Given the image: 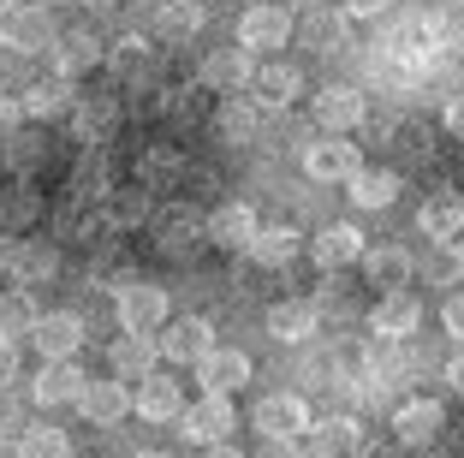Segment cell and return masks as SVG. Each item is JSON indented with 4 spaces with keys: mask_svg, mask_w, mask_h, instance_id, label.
Masks as SVG:
<instances>
[{
    "mask_svg": "<svg viewBox=\"0 0 464 458\" xmlns=\"http://www.w3.org/2000/svg\"><path fill=\"white\" fill-rule=\"evenodd\" d=\"M113 310H120V334H155V327L173 322L167 286H155V280H125L113 292Z\"/></svg>",
    "mask_w": 464,
    "mask_h": 458,
    "instance_id": "6da1fadb",
    "label": "cell"
},
{
    "mask_svg": "<svg viewBox=\"0 0 464 458\" xmlns=\"http://www.w3.org/2000/svg\"><path fill=\"white\" fill-rule=\"evenodd\" d=\"M292 36H298V18H292L286 6H274V0H262V6H250V13L238 18V48H245V54H274V48H286Z\"/></svg>",
    "mask_w": 464,
    "mask_h": 458,
    "instance_id": "7a4b0ae2",
    "label": "cell"
},
{
    "mask_svg": "<svg viewBox=\"0 0 464 458\" xmlns=\"http://www.w3.org/2000/svg\"><path fill=\"white\" fill-rule=\"evenodd\" d=\"M155 351H161L167 364H203L208 351H215V322L208 316H173V322L155 334Z\"/></svg>",
    "mask_w": 464,
    "mask_h": 458,
    "instance_id": "3957f363",
    "label": "cell"
},
{
    "mask_svg": "<svg viewBox=\"0 0 464 458\" xmlns=\"http://www.w3.org/2000/svg\"><path fill=\"white\" fill-rule=\"evenodd\" d=\"M250 429H256L262 441H298V434L310 429V404H304L298 393H268V399H256V411H250Z\"/></svg>",
    "mask_w": 464,
    "mask_h": 458,
    "instance_id": "277c9868",
    "label": "cell"
},
{
    "mask_svg": "<svg viewBox=\"0 0 464 458\" xmlns=\"http://www.w3.org/2000/svg\"><path fill=\"white\" fill-rule=\"evenodd\" d=\"M232 429H238V411H232V399H197L185 404V417H179V434L197 446H232Z\"/></svg>",
    "mask_w": 464,
    "mask_h": 458,
    "instance_id": "5b68a950",
    "label": "cell"
},
{
    "mask_svg": "<svg viewBox=\"0 0 464 458\" xmlns=\"http://www.w3.org/2000/svg\"><path fill=\"white\" fill-rule=\"evenodd\" d=\"M440 429H447V404H440V399H405L393 411V434H399V446H405V453L435 446Z\"/></svg>",
    "mask_w": 464,
    "mask_h": 458,
    "instance_id": "8992f818",
    "label": "cell"
},
{
    "mask_svg": "<svg viewBox=\"0 0 464 458\" xmlns=\"http://www.w3.org/2000/svg\"><path fill=\"white\" fill-rule=\"evenodd\" d=\"M304 173L322 179V185H352V179L363 173V155H357V143H345V137H322V143L304 149Z\"/></svg>",
    "mask_w": 464,
    "mask_h": 458,
    "instance_id": "52a82bcc",
    "label": "cell"
},
{
    "mask_svg": "<svg viewBox=\"0 0 464 458\" xmlns=\"http://www.w3.org/2000/svg\"><path fill=\"white\" fill-rule=\"evenodd\" d=\"M83 316H72V310H48L36 322V334H30V346L42 351V364H72L78 357V346H83Z\"/></svg>",
    "mask_w": 464,
    "mask_h": 458,
    "instance_id": "ba28073f",
    "label": "cell"
},
{
    "mask_svg": "<svg viewBox=\"0 0 464 458\" xmlns=\"http://www.w3.org/2000/svg\"><path fill=\"white\" fill-rule=\"evenodd\" d=\"M315 125H322L328 137L369 125V102H363V90H352V83H328V90H315Z\"/></svg>",
    "mask_w": 464,
    "mask_h": 458,
    "instance_id": "9c48e42d",
    "label": "cell"
},
{
    "mask_svg": "<svg viewBox=\"0 0 464 458\" xmlns=\"http://www.w3.org/2000/svg\"><path fill=\"white\" fill-rule=\"evenodd\" d=\"M363 232L352 227V220H328V227L310 239V257H315V268L322 274H340V268H352V262H363Z\"/></svg>",
    "mask_w": 464,
    "mask_h": 458,
    "instance_id": "30bf717a",
    "label": "cell"
},
{
    "mask_svg": "<svg viewBox=\"0 0 464 458\" xmlns=\"http://www.w3.org/2000/svg\"><path fill=\"white\" fill-rule=\"evenodd\" d=\"M78 417L90 423V429H113V423H125V417H131V387H125V381H83Z\"/></svg>",
    "mask_w": 464,
    "mask_h": 458,
    "instance_id": "8fae6325",
    "label": "cell"
},
{
    "mask_svg": "<svg viewBox=\"0 0 464 458\" xmlns=\"http://www.w3.org/2000/svg\"><path fill=\"white\" fill-rule=\"evenodd\" d=\"M197 381H203L208 399H232V393L250 381V357H245V351H232V346H215L203 364H197Z\"/></svg>",
    "mask_w": 464,
    "mask_h": 458,
    "instance_id": "7c38bea8",
    "label": "cell"
},
{
    "mask_svg": "<svg viewBox=\"0 0 464 458\" xmlns=\"http://www.w3.org/2000/svg\"><path fill=\"white\" fill-rule=\"evenodd\" d=\"M417 327H423V304L411 292H387V297L369 304V334L375 339H405V334H417Z\"/></svg>",
    "mask_w": 464,
    "mask_h": 458,
    "instance_id": "4fadbf2b",
    "label": "cell"
},
{
    "mask_svg": "<svg viewBox=\"0 0 464 458\" xmlns=\"http://www.w3.org/2000/svg\"><path fill=\"white\" fill-rule=\"evenodd\" d=\"M250 90H256V108H292L304 95V72L286 66V60H256V78H250Z\"/></svg>",
    "mask_w": 464,
    "mask_h": 458,
    "instance_id": "5bb4252c",
    "label": "cell"
},
{
    "mask_svg": "<svg viewBox=\"0 0 464 458\" xmlns=\"http://www.w3.org/2000/svg\"><path fill=\"white\" fill-rule=\"evenodd\" d=\"M262 327H268V339H280V346H304V339L322 327V316H315L310 297H280V304H268Z\"/></svg>",
    "mask_w": 464,
    "mask_h": 458,
    "instance_id": "9a60e30c",
    "label": "cell"
},
{
    "mask_svg": "<svg viewBox=\"0 0 464 458\" xmlns=\"http://www.w3.org/2000/svg\"><path fill=\"white\" fill-rule=\"evenodd\" d=\"M411 274H417V257H411L405 244H375V250H363V280L382 286V297L387 292H405Z\"/></svg>",
    "mask_w": 464,
    "mask_h": 458,
    "instance_id": "2e32d148",
    "label": "cell"
},
{
    "mask_svg": "<svg viewBox=\"0 0 464 458\" xmlns=\"http://www.w3.org/2000/svg\"><path fill=\"white\" fill-rule=\"evenodd\" d=\"M250 78H256V54H245V48H215V54L203 60V90H220V95H238L250 90Z\"/></svg>",
    "mask_w": 464,
    "mask_h": 458,
    "instance_id": "e0dca14e",
    "label": "cell"
},
{
    "mask_svg": "<svg viewBox=\"0 0 464 458\" xmlns=\"http://www.w3.org/2000/svg\"><path fill=\"white\" fill-rule=\"evenodd\" d=\"M72 132H78V143H90V149L113 143V132H120V102H113V95H78Z\"/></svg>",
    "mask_w": 464,
    "mask_h": 458,
    "instance_id": "ac0fdd59",
    "label": "cell"
},
{
    "mask_svg": "<svg viewBox=\"0 0 464 458\" xmlns=\"http://www.w3.org/2000/svg\"><path fill=\"white\" fill-rule=\"evenodd\" d=\"M256 209H245V202H220L215 215L203 220V232H208V244L215 250H250V239H256Z\"/></svg>",
    "mask_w": 464,
    "mask_h": 458,
    "instance_id": "d6986e66",
    "label": "cell"
},
{
    "mask_svg": "<svg viewBox=\"0 0 464 458\" xmlns=\"http://www.w3.org/2000/svg\"><path fill=\"white\" fill-rule=\"evenodd\" d=\"M417 232L435 244H459L464 232V190H435V197L417 209Z\"/></svg>",
    "mask_w": 464,
    "mask_h": 458,
    "instance_id": "ffe728a7",
    "label": "cell"
},
{
    "mask_svg": "<svg viewBox=\"0 0 464 458\" xmlns=\"http://www.w3.org/2000/svg\"><path fill=\"white\" fill-rule=\"evenodd\" d=\"M131 411H137V417H150V423H179V417H185V387H179L173 375H150V381H137Z\"/></svg>",
    "mask_w": 464,
    "mask_h": 458,
    "instance_id": "44dd1931",
    "label": "cell"
},
{
    "mask_svg": "<svg viewBox=\"0 0 464 458\" xmlns=\"http://www.w3.org/2000/svg\"><path fill=\"white\" fill-rule=\"evenodd\" d=\"M102 60H108V48H102L96 30H66V36H54V78H78V72H96Z\"/></svg>",
    "mask_w": 464,
    "mask_h": 458,
    "instance_id": "7402d4cb",
    "label": "cell"
},
{
    "mask_svg": "<svg viewBox=\"0 0 464 458\" xmlns=\"http://www.w3.org/2000/svg\"><path fill=\"white\" fill-rule=\"evenodd\" d=\"M155 334H120L108 346V369H113V381H150L155 375Z\"/></svg>",
    "mask_w": 464,
    "mask_h": 458,
    "instance_id": "603a6c76",
    "label": "cell"
},
{
    "mask_svg": "<svg viewBox=\"0 0 464 458\" xmlns=\"http://www.w3.org/2000/svg\"><path fill=\"white\" fill-rule=\"evenodd\" d=\"M197 244H208V232H203V220L191 215V209H167L161 220H155V250H161V257H191Z\"/></svg>",
    "mask_w": 464,
    "mask_h": 458,
    "instance_id": "cb8c5ba5",
    "label": "cell"
},
{
    "mask_svg": "<svg viewBox=\"0 0 464 458\" xmlns=\"http://www.w3.org/2000/svg\"><path fill=\"white\" fill-rule=\"evenodd\" d=\"M310 434H315V458H357L363 453V423L345 417V411L310 423Z\"/></svg>",
    "mask_w": 464,
    "mask_h": 458,
    "instance_id": "d4e9b609",
    "label": "cell"
},
{
    "mask_svg": "<svg viewBox=\"0 0 464 458\" xmlns=\"http://www.w3.org/2000/svg\"><path fill=\"white\" fill-rule=\"evenodd\" d=\"M83 381H90V375H83L78 364H42L36 381H30V399H36V404H78Z\"/></svg>",
    "mask_w": 464,
    "mask_h": 458,
    "instance_id": "484cf974",
    "label": "cell"
},
{
    "mask_svg": "<svg viewBox=\"0 0 464 458\" xmlns=\"http://www.w3.org/2000/svg\"><path fill=\"white\" fill-rule=\"evenodd\" d=\"M185 155H179L173 143H155V149H143V161H137V185L143 190H173V185H185Z\"/></svg>",
    "mask_w": 464,
    "mask_h": 458,
    "instance_id": "4316f807",
    "label": "cell"
},
{
    "mask_svg": "<svg viewBox=\"0 0 464 458\" xmlns=\"http://www.w3.org/2000/svg\"><path fill=\"white\" fill-rule=\"evenodd\" d=\"M215 132L227 137V143H256V137H262V108H256V102H245V95H220Z\"/></svg>",
    "mask_w": 464,
    "mask_h": 458,
    "instance_id": "83f0119b",
    "label": "cell"
},
{
    "mask_svg": "<svg viewBox=\"0 0 464 458\" xmlns=\"http://www.w3.org/2000/svg\"><path fill=\"white\" fill-rule=\"evenodd\" d=\"M298 250H304V232L298 227H256V239H250L245 257L256 262V268H286Z\"/></svg>",
    "mask_w": 464,
    "mask_h": 458,
    "instance_id": "f1b7e54d",
    "label": "cell"
},
{
    "mask_svg": "<svg viewBox=\"0 0 464 458\" xmlns=\"http://www.w3.org/2000/svg\"><path fill=\"white\" fill-rule=\"evenodd\" d=\"M18 108H24V120H60V113L78 108V95H72L66 78H42V83H30V90L18 95Z\"/></svg>",
    "mask_w": 464,
    "mask_h": 458,
    "instance_id": "f546056e",
    "label": "cell"
},
{
    "mask_svg": "<svg viewBox=\"0 0 464 458\" xmlns=\"http://www.w3.org/2000/svg\"><path fill=\"white\" fill-rule=\"evenodd\" d=\"M298 36L310 42L315 54H340V48H345V36H352V18H345V13H334V6H315V13H304Z\"/></svg>",
    "mask_w": 464,
    "mask_h": 458,
    "instance_id": "4dcf8cb0",
    "label": "cell"
},
{
    "mask_svg": "<svg viewBox=\"0 0 464 458\" xmlns=\"http://www.w3.org/2000/svg\"><path fill=\"white\" fill-rule=\"evenodd\" d=\"M203 30V0H161L155 6V42H191Z\"/></svg>",
    "mask_w": 464,
    "mask_h": 458,
    "instance_id": "1f68e13d",
    "label": "cell"
},
{
    "mask_svg": "<svg viewBox=\"0 0 464 458\" xmlns=\"http://www.w3.org/2000/svg\"><path fill=\"white\" fill-rule=\"evenodd\" d=\"M399 190H405V179H399L393 167H363V173L352 179V202L357 209H393Z\"/></svg>",
    "mask_w": 464,
    "mask_h": 458,
    "instance_id": "d6a6232c",
    "label": "cell"
},
{
    "mask_svg": "<svg viewBox=\"0 0 464 458\" xmlns=\"http://www.w3.org/2000/svg\"><path fill=\"white\" fill-rule=\"evenodd\" d=\"M108 66H113V78H150L155 72V36H120L108 48Z\"/></svg>",
    "mask_w": 464,
    "mask_h": 458,
    "instance_id": "836d02e7",
    "label": "cell"
},
{
    "mask_svg": "<svg viewBox=\"0 0 464 458\" xmlns=\"http://www.w3.org/2000/svg\"><path fill=\"white\" fill-rule=\"evenodd\" d=\"M36 297L30 292H0V339H6V346H18V339H30L36 334Z\"/></svg>",
    "mask_w": 464,
    "mask_h": 458,
    "instance_id": "e575fe53",
    "label": "cell"
},
{
    "mask_svg": "<svg viewBox=\"0 0 464 458\" xmlns=\"http://www.w3.org/2000/svg\"><path fill=\"white\" fill-rule=\"evenodd\" d=\"M54 274H60V250L54 244H24V250H18V268H13L18 292H24V286H48Z\"/></svg>",
    "mask_w": 464,
    "mask_h": 458,
    "instance_id": "d590c367",
    "label": "cell"
},
{
    "mask_svg": "<svg viewBox=\"0 0 464 458\" xmlns=\"http://www.w3.org/2000/svg\"><path fill=\"white\" fill-rule=\"evenodd\" d=\"M18 458H72V441L54 423H30V429H18Z\"/></svg>",
    "mask_w": 464,
    "mask_h": 458,
    "instance_id": "8d00e7d4",
    "label": "cell"
},
{
    "mask_svg": "<svg viewBox=\"0 0 464 458\" xmlns=\"http://www.w3.org/2000/svg\"><path fill=\"white\" fill-rule=\"evenodd\" d=\"M36 215H42V197L30 185H13L6 197H0V232H24Z\"/></svg>",
    "mask_w": 464,
    "mask_h": 458,
    "instance_id": "74e56055",
    "label": "cell"
},
{
    "mask_svg": "<svg viewBox=\"0 0 464 458\" xmlns=\"http://www.w3.org/2000/svg\"><path fill=\"white\" fill-rule=\"evenodd\" d=\"M423 280L429 286H459L464 280V244H435L423 257Z\"/></svg>",
    "mask_w": 464,
    "mask_h": 458,
    "instance_id": "f35d334b",
    "label": "cell"
},
{
    "mask_svg": "<svg viewBox=\"0 0 464 458\" xmlns=\"http://www.w3.org/2000/svg\"><path fill=\"white\" fill-rule=\"evenodd\" d=\"M48 36H54V30H48V6H24V13L13 18V30H6L13 48H42Z\"/></svg>",
    "mask_w": 464,
    "mask_h": 458,
    "instance_id": "ab89813d",
    "label": "cell"
},
{
    "mask_svg": "<svg viewBox=\"0 0 464 458\" xmlns=\"http://www.w3.org/2000/svg\"><path fill=\"white\" fill-rule=\"evenodd\" d=\"M102 209H108V220L125 232V227H137V220L150 215V197H143V185H137V190H108V202H102Z\"/></svg>",
    "mask_w": 464,
    "mask_h": 458,
    "instance_id": "60d3db41",
    "label": "cell"
},
{
    "mask_svg": "<svg viewBox=\"0 0 464 458\" xmlns=\"http://www.w3.org/2000/svg\"><path fill=\"white\" fill-rule=\"evenodd\" d=\"M42 155H48V149H42V137H13V143H6V167H13L18 179H24V173H36V167H42Z\"/></svg>",
    "mask_w": 464,
    "mask_h": 458,
    "instance_id": "b9f144b4",
    "label": "cell"
},
{
    "mask_svg": "<svg viewBox=\"0 0 464 458\" xmlns=\"http://www.w3.org/2000/svg\"><path fill=\"white\" fill-rule=\"evenodd\" d=\"M173 120H197L203 113V83H185V90H167V102H161Z\"/></svg>",
    "mask_w": 464,
    "mask_h": 458,
    "instance_id": "7bdbcfd3",
    "label": "cell"
},
{
    "mask_svg": "<svg viewBox=\"0 0 464 458\" xmlns=\"http://www.w3.org/2000/svg\"><path fill=\"white\" fill-rule=\"evenodd\" d=\"M18 125H24V108H18V95H0V143H13Z\"/></svg>",
    "mask_w": 464,
    "mask_h": 458,
    "instance_id": "ee69618b",
    "label": "cell"
},
{
    "mask_svg": "<svg viewBox=\"0 0 464 458\" xmlns=\"http://www.w3.org/2000/svg\"><path fill=\"white\" fill-rule=\"evenodd\" d=\"M393 6H399V0H345L340 13H345V18H352V24H357V18H387V13H393Z\"/></svg>",
    "mask_w": 464,
    "mask_h": 458,
    "instance_id": "f6af8a7d",
    "label": "cell"
},
{
    "mask_svg": "<svg viewBox=\"0 0 464 458\" xmlns=\"http://www.w3.org/2000/svg\"><path fill=\"white\" fill-rule=\"evenodd\" d=\"M440 322H447V334L464 346V292H452V297H447V310H440Z\"/></svg>",
    "mask_w": 464,
    "mask_h": 458,
    "instance_id": "bcb514c9",
    "label": "cell"
},
{
    "mask_svg": "<svg viewBox=\"0 0 464 458\" xmlns=\"http://www.w3.org/2000/svg\"><path fill=\"white\" fill-rule=\"evenodd\" d=\"M18 381V346H6V339H0V393L13 387Z\"/></svg>",
    "mask_w": 464,
    "mask_h": 458,
    "instance_id": "7dc6e473",
    "label": "cell"
},
{
    "mask_svg": "<svg viewBox=\"0 0 464 458\" xmlns=\"http://www.w3.org/2000/svg\"><path fill=\"white\" fill-rule=\"evenodd\" d=\"M18 250H24V239L0 232V274H13V268H18Z\"/></svg>",
    "mask_w": 464,
    "mask_h": 458,
    "instance_id": "c3c4849f",
    "label": "cell"
},
{
    "mask_svg": "<svg viewBox=\"0 0 464 458\" xmlns=\"http://www.w3.org/2000/svg\"><path fill=\"white\" fill-rule=\"evenodd\" d=\"M440 120H447V132L464 143V95H447V113H440Z\"/></svg>",
    "mask_w": 464,
    "mask_h": 458,
    "instance_id": "681fc988",
    "label": "cell"
},
{
    "mask_svg": "<svg viewBox=\"0 0 464 458\" xmlns=\"http://www.w3.org/2000/svg\"><path fill=\"white\" fill-rule=\"evenodd\" d=\"M256 458H310V453H304L298 441H262V453H256Z\"/></svg>",
    "mask_w": 464,
    "mask_h": 458,
    "instance_id": "f907efd6",
    "label": "cell"
},
{
    "mask_svg": "<svg viewBox=\"0 0 464 458\" xmlns=\"http://www.w3.org/2000/svg\"><path fill=\"white\" fill-rule=\"evenodd\" d=\"M447 387H452V393H459V399H464V351H459V357H452V364H447Z\"/></svg>",
    "mask_w": 464,
    "mask_h": 458,
    "instance_id": "816d5d0a",
    "label": "cell"
},
{
    "mask_svg": "<svg viewBox=\"0 0 464 458\" xmlns=\"http://www.w3.org/2000/svg\"><path fill=\"white\" fill-rule=\"evenodd\" d=\"M203 458H245V453H238V446H208Z\"/></svg>",
    "mask_w": 464,
    "mask_h": 458,
    "instance_id": "f5cc1de1",
    "label": "cell"
},
{
    "mask_svg": "<svg viewBox=\"0 0 464 458\" xmlns=\"http://www.w3.org/2000/svg\"><path fill=\"white\" fill-rule=\"evenodd\" d=\"M292 6H304V13H315V6H328V0H292Z\"/></svg>",
    "mask_w": 464,
    "mask_h": 458,
    "instance_id": "db71d44e",
    "label": "cell"
},
{
    "mask_svg": "<svg viewBox=\"0 0 464 458\" xmlns=\"http://www.w3.org/2000/svg\"><path fill=\"white\" fill-rule=\"evenodd\" d=\"M18 6H24V0H0V18H6V13H18Z\"/></svg>",
    "mask_w": 464,
    "mask_h": 458,
    "instance_id": "11a10c76",
    "label": "cell"
},
{
    "mask_svg": "<svg viewBox=\"0 0 464 458\" xmlns=\"http://www.w3.org/2000/svg\"><path fill=\"white\" fill-rule=\"evenodd\" d=\"M417 458H447V453H435V446H423V453H417Z\"/></svg>",
    "mask_w": 464,
    "mask_h": 458,
    "instance_id": "9f6ffc18",
    "label": "cell"
},
{
    "mask_svg": "<svg viewBox=\"0 0 464 458\" xmlns=\"http://www.w3.org/2000/svg\"><path fill=\"white\" fill-rule=\"evenodd\" d=\"M131 458H167V453H131Z\"/></svg>",
    "mask_w": 464,
    "mask_h": 458,
    "instance_id": "6f0895ef",
    "label": "cell"
},
{
    "mask_svg": "<svg viewBox=\"0 0 464 458\" xmlns=\"http://www.w3.org/2000/svg\"><path fill=\"white\" fill-rule=\"evenodd\" d=\"M30 6H60V0H30Z\"/></svg>",
    "mask_w": 464,
    "mask_h": 458,
    "instance_id": "680465c9",
    "label": "cell"
},
{
    "mask_svg": "<svg viewBox=\"0 0 464 458\" xmlns=\"http://www.w3.org/2000/svg\"><path fill=\"white\" fill-rule=\"evenodd\" d=\"M0 48H6V24H0Z\"/></svg>",
    "mask_w": 464,
    "mask_h": 458,
    "instance_id": "91938a15",
    "label": "cell"
},
{
    "mask_svg": "<svg viewBox=\"0 0 464 458\" xmlns=\"http://www.w3.org/2000/svg\"><path fill=\"white\" fill-rule=\"evenodd\" d=\"M452 6H464V0H452Z\"/></svg>",
    "mask_w": 464,
    "mask_h": 458,
    "instance_id": "94428289",
    "label": "cell"
},
{
    "mask_svg": "<svg viewBox=\"0 0 464 458\" xmlns=\"http://www.w3.org/2000/svg\"><path fill=\"white\" fill-rule=\"evenodd\" d=\"M250 6H262V0H250Z\"/></svg>",
    "mask_w": 464,
    "mask_h": 458,
    "instance_id": "6125c7cd",
    "label": "cell"
}]
</instances>
